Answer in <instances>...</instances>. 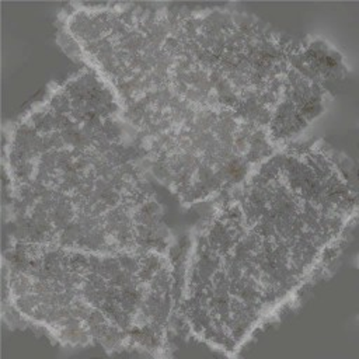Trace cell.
Here are the masks:
<instances>
[{"instance_id":"obj_1","label":"cell","mask_w":359,"mask_h":359,"mask_svg":"<svg viewBox=\"0 0 359 359\" xmlns=\"http://www.w3.org/2000/svg\"><path fill=\"white\" fill-rule=\"evenodd\" d=\"M57 43L109 84L153 177L195 209L279 146L309 36L233 7L73 3Z\"/></svg>"},{"instance_id":"obj_2","label":"cell","mask_w":359,"mask_h":359,"mask_svg":"<svg viewBox=\"0 0 359 359\" xmlns=\"http://www.w3.org/2000/svg\"><path fill=\"white\" fill-rule=\"evenodd\" d=\"M356 222L352 158L323 137L279 144L198 208L180 269L181 335L237 356L331 275Z\"/></svg>"},{"instance_id":"obj_3","label":"cell","mask_w":359,"mask_h":359,"mask_svg":"<svg viewBox=\"0 0 359 359\" xmlns=\"http://www.w3.org/2000/svg\"><path fill=\"white\" fill-rule=\"evenodd\" d=\"M4 244L181 254L196 219L153 177L109 84L52 83L3 126Z\"/></svg>"},{"instance_id":"obj_4","label":"cell","mask_w":359,"mask_h":359,"mask_svg":"<svg viewBox=\"0 0 359 359\" xmlns=\"http://www.w3.org/2000/svg\"><path fill=\"white\" fill-rule=\"evenodd\" d=\"M182 257L4 244L3 321L62 346L170 356Z\"/></svg>"}]
</instances>
